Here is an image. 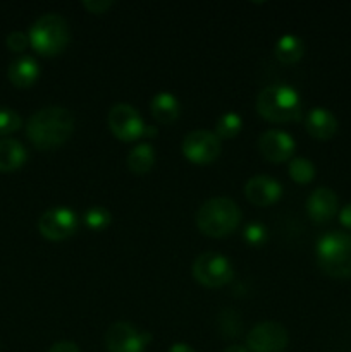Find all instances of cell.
<instances>
[{"mask_svg":"<svg viewBox=\"0 0 351 352\" xmlns=\"http://www.w3.org/2000/svg\"><path fill=\"white\" fill-rule=\"evenodd\" d=\"M306 129L317 140H330L337 131V119L327 109L315 107L306 116Z\"/></svg>","mask_w":351,"mask_h":352,"instance_id":"2e32d148","label":"cell"},{"mask_svg":"<svg viewBox=\"0 0 351 352\" xmlns=\"http://www.w3.org/2000/svg\"><path fill=\"white\" fill-rule=\"evenodd\" d=\"M339 220H341V223H343L344 227L351 229V203H350V205L344 206L343 210H341Z\"/></svg>","mask_w":351,"mask_h":352,"instance_id":"f1b7e54d","label":"cell"},{"mask_svg":"<svg viewBox=\"0 0 351 352\" xmlns=\"http://www.w3.org/2000/svg\"><path fill=\"white\" fill-rule=\"evenodd\" d=\"M244 195L253 205L268 206L281 198L282 186L270 175H253L244 184Z\"/></svg>","mask_w":351,"mask_h":352,"instance_id":"4fadbf2b","label":"cell"},{"mask_svg":"<svg viewBox=\"0 0 351 352\" xmlns=\"http://www.w3.org/2000/svg\"><path fill=\"white\" fill-rule=\"evenodd\" d=\"M23 124L19 113L14 112L9 107H0V136H6V134L14 133L17 131Z\"/></svg>","mask_w":351,"mask_h":352,"instance_id":"cb8c5ba5","label":"cell"},{"mask_svg":"<svg viewBox=\"0 0 351 352\" xmlns=\"http://www.w3.org/2000/svg\"><path fill=\"white\" fill-rule=\"evenodd\" d=\"M288 342V330L277 322L258 323L246 336V346L251 352H282Z\"/></svg>","mask_w":351,"mask_h":352,"instance_id":"52a82bcc","label":"cell"},{"mask_svg":"<svg viewBox=\"0 0 351 352\" xmlns=\"http://www.w3.org/2000/svg\"><path fill=\"white\" fill-rule=\"evenodd\" d=\"M169 352H195V349H193V347H189V346H186V344L179 342V344H174V346L169 349Z\"/></svg>","mask_w":351,"mask_h":352,"instance_id":"f546056e","label":"cell"},{"mask_svg":"<svg viewBox=\"0 0 351 352\" xmlns=\"http://www.w3.org/2000/svg\"><path fill=\"white\" fill-rule=\"evenodd\" d=\"M241 222V210L229 198H210L196 213V223L203 234L210 237H226L236 230Z\"/></svg>","mask_w":351,"mask_h":352,"instance_id":"3957f363","label":"cell"},{"mask_svg":"<svg viewBox=\"0 0 351 352\" xmlns=\"http://www.w3.org/2000/svg\"><path fill=\"white\" fill-rule=\"evenodd\" d=\"M74 131V116L65 107H43L28 119L26 134L40 150L61 146Z\"/></svg>","mask_w":351,"mask_h":352,"instance_id":"6da1fadb","label":"cell"},{"mask_svg":"<svg viewBox=\"0 0 351 352\" xmlns=\"http://www.w3.org/2000/svg\"><path fill=\"white\" fill-rule=\"evenodd\" d=\"M150 110L158 122L171 124L179 117V102L172 93L162 91L151 98Z\"/></svg>","mask_w":351,"mask_h":352,"instance_id":"ac0fdd59","label":"cell"},{"mask_svg":"<svg viewBox=\"0 0 351 352\" xmlns=\"http://www.w3.org/2000/svg\"><path fill=\"white\" fill-rule=\"evenodd\" d=\"M48 352H79V347L71 340H61V342L54 344Z\"/></svg>","mask_w":351,"mask_h":352,"instance_id":"83f0119b","label":"cell"},{"mask_svg":"<svg viewBox=\"0 0 351 352\" xmlns=\"http://www.w3.org/2000/svg\"><path fill=\"white\" fill-rule=\"evenodd\" d=\"M289 175L298 184H308L315 177V165L308 158L298 157L289 164Z\"/></svg>","mask_w":351,"mask_h":352,"instance_id":"44dd1931","label":"cell"},{"mask_svg":"<svg viewBox=\"0 0 351 352\" xmlns=\"http://www.w3.org/2000/svg\"><path fill=\"white\" fill-rule=\"evenodd\" d=\"M182 153L189 162L196 165L210 164L220 153L219 136L205 129L191 131L182 141Z\"/></svg>","mask_w":351,"mask_h":352,"instance_id":"30bf717a","label":"cell"},{"mask_svg":"<svg viewBox=\"0 0 351 352\" xmlns=\"http://www.w3.org/2000/svg\"><path fill=\"white\" fill-rule=\"evenodd\" d=\"M150 340V333L140 332L127 322H116L105 333V347L109 352H143Z\"/></svg>","mask_w":351,"mask_h":352,"instance_id":"ba28073f","label":"cell"},{"mask_svg":"<svg viewBox=\"0 0 351 352\" xmlns=\"http://www.w3.org/2000/svg\"><path fill=\"white\" fill-rule=\"evenodd\" d=\"M38 229L50 241H62L72 236L78 229V217L71 208L55 206L47 210L38 220Z\"/></svg>","mask_w":351,"mask_h":352,"instance_id":"8fae6325","label":"cell"},{"mask_svg":"<svg viewBox=\"0 0 351 352\" xmlns=\"http://www.w3.org/2000/svg\"><path fill=\"white\" fill-rule=\"evenodd\" d=\"M241 124H243V120H241V117L236 112H226L217 120L215 134L219 136V140L220 138L222 140H231V138H234L241 131Z\"/></svg>","mask_w":351,"mask_h":352,"instance_id":"7402d4cb","label":"cell"},{"mask_svg":"<svg viewBox=\"0 0 351 352\" xmlns=\"http://www.w3.org/2000/svg\"><path fill=\"white\" fill-rule=\"evenodd\" d=\"M317 261L327 275L334 278L351 277V236L346 232H329L317 243Z\"/></svg>","mask_w":351,"mask_h":352,"instance_id":"277c9868","label":"cell"},{"mask_svg":"<svg viewBox=\"0 0 351 352\" xmlns=\"http://www.w3.org/2000/svg\"><path fill=\"white\" fill-rule=\"evenodd\" d=\"M7 76L12 85L19 86V88H28L40 76V65L31 55H21L9 64Z\"/></svg>","mask_w":351,"mask_h":352,"instance_id":"9a60e30c","label":"cell"},{"mask_svg":"<svg viewBox=\"0 0 351 352\" xmlns=\"http://www.w3.org/2000/svg\"><path fill=\"white\" fill-rule=\"evenodd\" d=\"M6 43L10 50L23 52L24 48L28 47V43H30V38H28V34H24L23 31H12V33L7 34Z\"/></svg>","mask_w":351,"mask_h":352,"instance_id":"484cf974","label":"cell"},{"mask_svg":"<svg viewBox=\"0 0 351 352\" xmlns=\"http://www.w3.org/2000/svg\"><path fill=\"white\" fill-rule=\"evenodd\" d=\"M303 41L296 34H284L279 38L275 43V57L282 62V64H295L303 57Z\"/></svg>","mask_w":351,"mask_h":352,"instance_id":"d6986e66","label":"cell"},{"mask_svg":"<svg viewBox=\"0 0 351 352\" xmlns=\"http://www.w3.org/2000/svg\"><path fill=\"white\" fill-rule=\"evenodd\" d=\"M110 131L123 141H134L143 136L145 126L141 116L127 103H116L107 116Z\"/></svg>","mask_w":351,"mask_h":352,"instance_id":"9c48e42d","label":"cell"},{"mask_svg":"<svg viewBox=\"0 0 351 352\" xmlns=\"http://www.w3.org/2000/svg\"><path fill=\"white\" fill-rule=\"evenodd\" d=\"M30 43L41 55H57L67 47L69 28L61 14L48 12L38 17L30 28Z\"/></svg>","mask_w":351,"mask_h":352,"instance_id":"5b68a950","label":"cell"},{"mask_svg":"<svg viewBox=\"0 0 351 352\" xmlns=\"http://www.w3.org/2000/svg\"><path fill=\"white\" fill-rule=\"evenodd\" d=\"M306 212L317 223L329 222L337 212V196L329 188H317L306 201Z\"/></svg>","mask_w":351,"mask_h":352,"instance_id":"5bb4252c","label":"cell"},{"mask_svg":"<svg viewBox=\"0 0 351 352\" xmlns=\"http://www.w3.org/2000/svg\"><path fill=\"white\" fill-rule=\"evenodd\" d=\"M143 136H147V138L157 136V127H153V126H145Z\"/></svg>","mask_w":351,"mask_h":352,"instance_id":"4dcf8cb0","label":"cell"},{"mask_svg":"<svg viewBox=\"0 0 351 352\" xmlns=\"http://www.w3.org/2000/svg\"><path fill=\"white\" fill-rule=\"evenodd\" d=\"M224 352H248V349H244L243 346H229Z\"/></svg>","mask_w":351,"mask_h":352,"instance_id":"1f68e13d","label":"cell"},{"mask_svg":"<svg viewBox=\"0 0 351 352\" xmlns=\"http://www.w3.org/2000/svg\"><path fill=\"white\" fill-rule=\"evenodd\" d=\"M243 237L250 246H262L265 243V239H267V229L262 223L251 222L244 229Z\"/></svg>","mask_w":351,"mask_h":352,"instance_id":"d4e9b609","label":"cell"},{"mask_svg":"<svg viewBox=\"0 0 351 352\" xmlns=\"http://www.w3.org/2000/svg\"><path fill=\"white\" fill-rule=\"evenodd\" d=\"M193 275L202 285L210 289L222 287L233 278L229 260L219 253H203L193 261Z\"/></svg>","mask_w":351,"mask_h":352,"instance_id":"8992f818","label":"cell"},{"mask_svg":"<svg viewBox=\"0 0 351 352\" xmlns=\"http://www.w3.org/2000/svg\"><path fill=\"white\" fill-rule=\"evenodd\" d=\"M257 110L270 122H292L301 117V102L291 86L272 85L258 93Z\"/></svg>","mask_w":351,"mask_h":352,"instance_id":"7a4b0ae2","label":"cell"},{"mask_svg":"<svg viewBox=\"0 0 351 352\" xmlns=\"http://www.w3.org/2000/svg\"><path fill=\"white\" fill-rule=\"evenodd\" d=\"M296 143L291 134L279 129L265 131L258 138V150L267 160L270 162H284L295 153Z\"/></svg>","mask_w":351,"mask_h":352,"instance_id":"7c38bea8","label":"cell"},{"mask_svg":"<svg viewBox=\"0 0 351 352\" xmlns=\"http://www.w3.org/2000/svg\"><path fill=\"white\" fill-rule=\"evenodd\" d=\"M110 219H112L110 212L107 208H103V206H92V208L86 210L85 217H83L86 226L93 230L105 229L110 223Z\"/></svg>","mask_w":351,"mask_h":352,"instance_id":"603a6c76","label":"cell"},{"mask_svg":"<svg viewBox=\"0 0 351 352\" xmlns=\"http://www.w3.org/2000/svg\"><path fill=\"white\" fill-rule=\"evenodd\" d=\"M155 151L150 143H141L134 146L127 155V165L134 174H145L153 167Z\"/></svg>","mask_w":351,"mask_h":352,"instance_id":"ffe728a7","label":"cell"},{"mask_svg":"<svg viewBox=\"0 0 351 352\" xmlns=\"http://www.w3.org/2000/svg\"><path fill=\"white\" fill-rule=\"evenodd\" d=\"M26 162V148L12 138H0V170H16Z\"/></svg>","mask_w":351,"mask_h":352,"instance_id":"e0dca14e","label":"cell"},{"mask_svg":"<svg viewBox=\"0 0 351 352\" xmlns=\"http://www.w3.org/2000/svg\"><path fill=\"white\" fill-rule=\"evenodd\" d=\"M83 6L93 14H103L114 6V0H85Z\"/></svg>","mask_w":351,"mask_h":352,"instance_id":"4316f807","label":"cell"}]
</instances>
